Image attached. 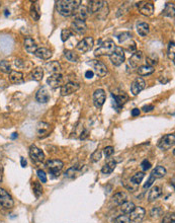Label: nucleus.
Masks as SVG:
<instances>
[{
	"label": "nucleus",
	"instance_id": "f257e3e1",
	"mask_svg": "<svg viewBox=\"0 0 175 223\" xmlns=\"http://www.w3.org/2000/svg\"><path fill=\"white\" fill-rule=\"evenodd\" d=\"M79 0H60L56 2V9L58 13L65 17L74 14L75 10L81 5Z\"/></svg>",
	"mask_w": 175,
	"mask_h": 223
},
{
	"label": "nucleus",
	"instance_id": "f03ea898",
	"mask_svg": "<svg viewBox=\"0 0 175 223\" xmlns=\"http://www.w3.org/2000/svg\"><path fill=\"white\" fill-rule=\"evenodd\" d=\"M116 44L112 40H106L94 51L95 56H111L116 50Z\"/></svg>",
	"mask_w": 175,
	"mask_h": 223
},
{
	"label": "nucleus",
	"instance_id": "7ed1b4c3",
	"mask_svg": "<svg viewBox=\"0 0 175 223\" xmlns=\"http://www.w3.org/2000/svg\"><path fill=\"white\" fill-rule=\"evenodd\" d=\"M109 58H111V63L115 65V66H120V65H121L125 62V59L124 49L121 47H116L115 52L109 56Z\"/></svg>",
	"mask_w": 175,
	"mask_h": 223
},
{
	"label": "nucleus",
	"instance_id": "20e7f679",
	"mask_svg": "<svg viewBox=\"0 0 175 223\" xmlns=\"http://www.w3.org/2000/svg\"><path fill=\"white\" fill-rule=\"evenodd\" d=\"M175 143V135L174 134H167L158 141V147L162 150H169L174 146Z\"/></svg>",
	"mask_w": 175,
	"mask_h": 223
},
{
	"label": "nucleus",
	"instance_id": "39448f33",
	"mask_svg": "<svg viewBox=\"0 0 175 223\" xmlns=\"http://www.w3.org/2000/svg\"><path fill=\"white\" fill-rule=\"evenodd\" d=\"M46 165L49 168V170H50L51 174H55L56 177H58L60 172L63 168L64 163L63 161H61L60 159H50L47 161Z\"/></svg>",
	"mask_w": 175,
	"mask_h": 223
},
{
	"label": "nucleus",
	"instance_id": "423d86ee",
	"mask_svg": "<svg viewBox=\"0 0 175 223\" xmlns=\"http://www.w3.org/2000/svg\"><path fill=\"white\" fill-rule=\"evenodd\" d=\"M0 205H2L6 209H11L14 205L12 197L7 193V191L2 188H0Z\"/></svg>",
	"mask_w": 175,
	"mask_h": 223
},
{
	"label": "nucleus",
	"instance_id": "0eeeda50",
	"mask_svg": "<svg viewBox=\"0 0 175 223\" xmlns=\"http://www.w3.org/2000/svg\"><path fill=\"white\" fill-rule=\"evenodd\" d=\"M93 45H94V40H93L92 36H85V38L80 41V42L77 44V50L80 51L81 53H86L88 51H90L93 48Z\"/></svg>",
	"mask_w": 175,
	"mask_h": 223
},
{
	"label": "nucleus",
	"instance_id": "6e6552de",
	"mask_svg": "<svg viewBox=\"0 0 175 223\" xmlns=\"http://www.w3.org/2000/svg\"><path fill=\"white\" fill-rule=\"evenodd\" d=\"M30 156L35 163H40L45 160V153L35 145H31L30 147Z\"/></svg>",
	"mask_w": 175,
	"mask_h": 223
},
{
	"label": "nucleus",
	"instance_id": "1a4fd4ad",
	"mask_svg": "<svg viewBox=\"0 0 175 223\" xmlns=\"http://www.w3.org/2000/svg\"><path fill=\"white\" fill-rule=\"evenodd\" d=\"M146 215V210L143 208V207L140 206H136L134 210L130 213V220L134 221V222H141L144 219Z\"/></svg>",
	"mask_w": 175,
	"mask_h": 223
},
{
	"label": "nucleus",
	"instance_id": "9d476101",
	"mask_svg": "<svg viewBox=\"0 0 175 223\" xmlns=\"http://www.w3.org/2000/svg\"><path fill=\"white\" fill-rule=\"evenodd\" d=\"M80 88V85L76 82H67L63 84L62 86H61V95L63 96H66V95H72V93H74L75 91H77L78 89Z\"/></svg>",
	"mask_w": 175,
	"mask_h": 223
},
{
	"label": "nucleus",
	"instance_id": "9b49d317",
	"mask_svg": "<svg viewBox=\"0 0 175 223\" xmlns=\"http://www.w3.org/2000/svg\"><path fill=\"white\" fill-rule=\"evenodd\" d=\"M63 75L61 73H56V74H52L49 78L47 79V83L50 85L52 88H57L63 85Z\"/></svg>",
	"mask_w": 175,
	"mask_h": 223
},
{
	"label": "nucleus",
	"instance_id": "f8f14e48",
	"mask_svg": "<svg viewBox=\"0 0 175 223\" xmlns=\"http://www.w3.org/2000/svg\"><path fill=\"white\" fill-rule=\"evenodd\" d=\"M145 86H146L145 80L142 77H138V78L133 81L131 85V92L133 93V95H138L145 88Z\"/></svg>",
	"mask_w": 175,
	"mask_h": 223
},
{
	"label": "nucleus",
	"instance_id": "ddd939ff",
	"mask_svg": "<svg viewBox=\"0 0 175 223\" xmlns=\"http://www.w3.org/2000/svg\"><path fill=\"white\" fill-rule=\"evenodd\" d=\"M105 101V91L103 89H96L93 93V103L97 109H100L104 104Z\"/></svg>",
	"mask_w": 175,
	"mask_h": 223
},
{
	"label": "nucleus",
	"instance_id": "4468645a",
	"mask_svg": "<svg viewBox=\"0 0 175 223\" xmlns=\"http://www.w3.org/2000/svg\"><path fill=\"white\" fill-rule=\"evenodd\" d=\"M141 14L145 16H151L154 13V4L152 2H140L137 4Z\"/></svg>",
	"mask_w": 175,
	"mask_h": 223
},
{
	"label": "nucleus",
	"instance_id": "2eb2a0df",
	"mask_svg": "<svg viewBox=\"0 0 175 223\" xmlns=\"http://www.w3.org/2000/svg\"><path fill=\"white\" fill-rule=\"evenodd\" d=\"M142 62H143V53L141 51H137L133 53L131 58L129 59V65L132 68H138L141 66Z\"/></svg>",
	"mask_w": 175,
	"mask_h": 223
},
{
	"label": "nucleus",
	"instance_id": "dca6fc26",
	"mask_svg": "<svg viewBox=\"0 0 175 223\" xmlns=\"http://www.w3.org/2000/svg\"><path fill=\"white\" fill-rule=\"evenodd\" d=\"M35 99L40 104H47L49 100H50V93L47 87H40L38 91H36L35 95Z\"/></svg>",
	"mask_w": 175,
	"mask_h": 223
},
{
	"label": "nucleus",
	"instance_id": "f3484780",
	"mask_svg": "<svg viewBox=\"0 0 175 223\" xmlns=\"http://www.w3.org/2000/svg\"><path fill=\"white\" fill-rule=\"evenodd\" d=\"M71 28H72L73 32H77V34H83V32H86L87 26H86L85 20L75 18L71 23Z\"/></svg>",
	"mask_w": 175,
	"mask_h": 223
},
{
	"label": "nucleus",
	"instance_id": "a211bd4d",
	"mask_svg": "<svg viewBox=\"0 0 175 223\" xmlns=\"http://www.w3.org/2000/svg\"><path fill=\"white\" fill-rule=\"evenodd\" d=\"M92 66L94 68V71L99 77H103L107 74V67L99 60H93Z\"/></svg>",
	"mask_w": 175,
	"mask_h": 223
},
{
	"label": "nucleus",
	"instance_id": "6ab92c4d",
	"mask_svg": "<svg viewBox=\"0 0 175 223\" xmlns=\"http://www.w3.org/2000/svg\"><path fill=\"white\" fill-rule=\"evenodd\" d=\"M106 3L105 1H101V0H93V1H89L87 7L88 13H96L98 12L101 8L103 7L104 4Z\"/></svg>",
	"mask_w": 175,
	"mask_h": 223
},
{
	"label": "nucleus",
	"instance_id": "aec40b11",
	"mask_svg": "<svg viewBox=\"0 0 175 223\" xmlns=\"http://www.w3.org/2000/svg\"><path fill=\"white\" fill-rule=\"evenodd\" d=\"M51 131V125L46 122H40L38 125V135L40 138L47 137Z\"/></svg>",
	"mask_w": 175,
	"mask_h": 223
},
{
	"label": "nucleus",
	"instance_id": "412c9836",
	"mask_svg": "<svg viewBox=\"0 0 175 223\" xmlns=\"http://www.w3.org/2000/svg\"><path fill=\"white\" fill-rule=\"evenodd\" d=\"M23 46H24V49H26V51L27 53H30V54H35V52L36 51V49H38L35 42L31 36H27V38L24 39Z\"/></svg>",
	"mask_w": 175,
	"mask_h": 223
},
{
	"label": "nucleus",
	"instance_id": "4be33fe9",
	"mask_svg": "<svg viewBox=\"0 0 175 223\" xmlns=\"http://www.w3.org/2000/svg\"><path fill=\"white\" fill-rule=\"evenodd\" d=\"M35 55L40 59L43 60H49L52 57V52L49 50V49L45 47H40L36 49V51L35 52Z\"/></svg>",
	"mask_w": 175,
	"mask_h": 223
},
{
	"label": "nucleus",
	"instance_id": "5701e85b",
	"mask_svg": "<svg viewBox=\"0 0 175 223\" xmlns=\"http://www.w3.org/2000/svg\"><path fill=\"white\" fill-rule=\"evenodd\" d=\"M9 80L12 83H21L23 82V73L17 70H11L9 73Z\"/></svg>",
	"mask_w": 175,
	"mask_h": 223
},
{
	"label": "nucleus",
	"instance_id": "b1692460",
	"mask_svg": "<svg viewBox=\"0 0 175 223\" xmlns=\"http://www.w3.org/2000/svg\"><path fill=\"white\" fill-rule=\"evenodd\" d=\"M46 69L48 72L52 73V74H56V73H60L61 65L58 61H50L46 64Z\"/></svg>",
	"mask_w": 175,
	"mask_h": 223
},
{
	"label": "nucleus",
	"instance_id": "393cba45",
	"mask_svg": "<svg viewBox=\"0 0 175 223\" xmlns=\"http://www.w3.org/2000/svg\"><path fill=\"white\" fill-rule=\"evenodd\" d=\"M88 11H87V7L86 6H83V5H80L74 12V17L77 19H81V20H84L85 18L88 16Z\"/></svg>",
	"mask_w": 175,
	"mask_h": 223
},
{
	"label": "nucleus",
	"instance_id": "a878e982",
	"mask_svg": "<svg viewBox=\"0 0 175 223\" xmlns=\"http://www.w3.org/2000/svg\"><path fill=\"white\" fill-rule=\"evenodd\" d=\"M162 195V190L160 187L155 186L154 188H152V190L150 191L149 196H148V201L149 202H154L156 201L158 198Z\"/></svg>",
	"mask_w": 175,
	"mask_h": 223
},
{
	"label": "nucleus",
	"instance_id": "bb28decb",
	"mask_svg": "<svg viewBox=\"0 0 175 223\" xmlns=\"http://www.w3.org/2000/svg\"><path fill=\"white\" fill-rule=\"evenodd\" d=\"M112 200H113V202H115L116 205L121 206V204H124L125 202H127V201H128V195L125 194V192H119V193H116L115 195H113Z\"/></svg>",
	"mask_w": 175,
	"mask_h": 223
},
{
	"label": "nucleus",
	"instance_id": "cd10ccee",
	"mask_svg": "<svg viewBox=\"0 0 175 223\" xmlns=\"http://www.w3.org/2000/svg\"><path fill=\"white\" fill-rule=\"evenodd\" d=\"M150 27L147 22H140L137 24V32L141 36H146L149 34Z\"/></svg>",
	"mask_w": 175,
	"mask_h": 223
},
{
	"label": "nucleus",
	"instance_id": "c85d7f7f",
	"mask_svg": "<svg viewBox=\"0 0 175 223\" xmlns=\"http://www.w3.org/2000/svg\"><path fill=\"white\" fill-rule=\"evenodd\" d=\"M154 71H155L154 67L148 66V65H141L140 67H138V70H137V72L139 73V75H141V76L150 75V74H152Z\"/></svg>",
	"mask_w": 175,
	"mask_h": 223
},
{
	"label": "nucleus",
	"instance_id": "c756f323",
	"mask_svg": "<svg viewBox=\"0 0 175 223\" xmlns=\"http://www.w3.org/2000/svg\"><path fill=\"white\" fill-rule=\"evenodd\" d=\"M166 172H166V168L164 167V166L158 165L152 170L151 176H153L155 178H161V177H163L166 176Z\"/></svg>",
	"mask_w": 175,
	"mask_h": 223
},
{
	"label": "nucleus",
	"instance_id": "7c9ffc66",
	"mask_svg": "<svg viewBox=\"0 0 175 223\" xmlns=\"http://www.w3.org/2000/svg\"><path fill=\"white\" fill-rule=\"evenodd\" d=\"M112 97L115 99L116 104L119 105V107H121L123 104H125L128 101V99H129L128 95H125V92H123L121 95H112Z\"/></svg>",
	"mask_w": 175,
	"mask_h": 223
},
{
	"label": "nucleus",
	"instance_id": "2f4dec72",
	"mask_svg": "<svg viewBox=\"0 0 175 223\" xmlns=\"http://www.w3.org/2000/svg\"><path fill=\"white\" fill-rule=\"evenodd\" d=\"M31 16L35 22H38V20L40 19V7H39L38 2H35L34 4H31Z\"/></svg>",
	"mask_w": 175,
	"mask_h": 223
},
{
	"label": "nucleus",
	"instance_id": "473e14b6",
	"mask_svg": "<svg viewBox=\"0 0 175 223\" xmlns=\"http://www.w3.org/2000/svg\"><path fill=\"white\" fill-rule=\"evenodd\" d=\"M116 166V161H109V162H107L106 164H104L102 166V168H101V172H102L103 174L111 173L113 170H115Z\"/></svg>",
	"mask_w": 175,
	"mask_h": 223
},
{
	"label": "nucleus",
	"instance_id": "72a5a7b5",
	"mask_svg": "<svg viewBox=\"0 0 175 223\" xmlns=\"http://www.w3.org/2000/svg\"><path fill=\"white\" fill-rule=\"evenodd\" d=\"M31 77L35 81H40L44 77V69L42 67H35L31 72Z\"/></svg>",
	"mask_w": 175,
	"mask_h": 223
},
{
	"label": "nucleus",
	"instance_id": "f704fd0d",
	"mask_svg": "<svg viewBox=\"0 0 175 223\" xmlns=\"http://www.w3.org/2000/svg\"><path fill=\"white\" fill-rule=\"evenodd\" d=\"M135 207L136 206H135V204H134L133 202L127 201V202H125L124 204L121 205V212H123L124 214H130L134 210Z\"/></svg>",
	"mask_w": 175,
	"mask_h": 223
},
{
	"label": "nucleus",
	"instance_id": "c9c22d12",
	"mask_svg": "<svg viewBox=\"0 0 175 223\" xmlns=\"http://www.w3.org/2000/svg\"><path fill=\"white\" fill-rule=\"evenodd\" d=\"M174 8H175L174 3H167L163 10V15L168 16V17H174V14H175Z\"/></svg>",
	"mask_w": 175,
	"mask_h": 223
},
{
	"label": "nucleus",
	"instance_id": "e433bc0d",
	"mask_svg": "<svg viewBox=\"0 0 175 223\" xmlns=\"http://www.w3.org/2000/svg\"><path fill=\"white\" fill-rule=\"evenodd\" d=\"M64 55L65 57H66V59L68 61H70V62H73V63H76V62H78V56H77L76 53H74L73 51H70V50H66L64 52Z\"/></svg>",
	"mask_w": 175,
	"mask_h": 223
},
{
	"label": "nucleus",
	"instance_id": "4c0bfd02",
	"mask_svg": "<svg viewBox=\"0 0 175 223\" xmlns=\"http://www.w3.org/2000/svg\"><path fill=\"white\" fill-rule=\"evenodd\" d=\"M144 177H145L144 172H137L131 177V182L134 185H136V186H139L142 182V181H143Z\"/></svg>",
	"mask_w": 175,
	"mask_h": 223
},
{
	"label": "nucleus",
	"instance_id": "58836bf2",
	"mask_svg": "<svg viewBox=\"0 0 175 223\" xmlns=\"http://www.w3.org/2000/svg\"><path fill=\"white\" fill-rule=\"evenodd\" d=\"M163 215V210H162L161 207L157 206V207H153L150 211V216L151 218H159Z\"/></svg>",
	"mask_w": 175,
	"mask_h": 223
},
{
	"label": "nucleus",
	"instance_id": "ea45409f",
	"mask_svg": "<svg viewBox=\"0 0 175 223\" xmlns=\"http://www.w3.org/2000/svg\"><path fill=\"white\" fill-rule=\"evenodd\" d=\"M32 190H34V194L36 198H40L42 196L43 194V188H42V185L40 184L38 182H34L32 184Z\"/></svg>",
	"mask_w": 175,
	"mask_h": 223
},
{
	"label": "nucleus",
	"instance_id": "a19ab883",
	"mask_svg": "<svg viewBox=\"0 0 175 223\" xmlns=\"http://www.w3.org/2000/svg\"><path fill=\"white\" fill-rule=\"evenodd\" d=\"M117 40H119V42H120L121 44H125L128 40H132L131 32H121V34L117 35Z\"/></svg>",
	"mask_w": 175,
	"mask_h": 223
},
{
	"label": "nucleus",
	"instance_id": "79ce46f5",
	"mask_svg": "<svg viewBox=\"0 0 175 223\" xmlns=\"http://www.w3.org/2000/svg\"><path fill=\"white\" fill-rule=\"evenodd\" d=\"M108 12H109V8L107 6V2H106L103 5V7L101 8V9L98 12H97V13H98V14H97V18H98V19H104L107 16Z\"/></svg>",
	"mask_w": 175,
	"mask_h": 223
},
{
	"label": "nucleus",
	"instance_id": "37998d69",
	"mask_svg": "<svg viewBox=\"0 0 175 223\" xmlns=\"http://www.w3.org/2000/svg\"><path fill=\"white\" fill-rule=\"evenodd\" d=\"M0 71H2L4 73H10L11 66H10V63L8 62L7 60L0 61Z\"/></svg>",
	"mask_w": 175,
	"mask_h": 223
},
{
	"label": "nucleus",
	"instance_id": "c03bdc74",
	"mask_svg": "<svg viewBox=\"0 0 175 223\" xmlns=\"http://www.w3.org/2000/svg\"><path fill=\"white\" fill-rule=\"evenodd\" d=\"M80 170V167H77V166H73V167L69 168L66 172H65V177H74L75 174L78 173V172Z\"/></svg>",
	"mask_w": 175,
	"mask_h": 223
},
{
	"label": "nucleus",
	"instance_id": "a18cd8bd",
	"mask_svg": "<svg viewBox=\"0 0 175 223\" xmlns=\"http://www.w3.org/2000/svg\"><path fill=\"white\" fill-rule=\"evenodd\" d=\"M72 35H73V32L68 30V28H66V30H62V32H61V40H62L63 42H66L70 36H72Z\"/></svg>",
	"mask_w": 175,
	"mask_h": 223
},
{
	"label": "nucleus",
	"instance_id": "49530a36",
	"mask_svg": "<svg viewBox=\"0 0 175 223\" xmlns=\"http://www.w3.org/2000/svg\"><path fill=\"white\" fill-rule=\"evenodd\" d=\"M115 223H131L128 215H120L115 219Z\"/></svg>",
	"mask_w": 175,
	"mask_h": 223
},
{
	"label": "nucleus",
	"instance_id": "de8ad7c7",
	"mask_svg": "<svg viewBox=\"0 0 175 223\" xmlns=\"http://www.w3.org/2000/svg\"><path fill=\"white\" fill-rule=\"evenodd\" d=\"M101 151L100 150H95L94 152H93L91 154V156H90V160L92 162H97V161H99L100 160V158H101Z\"/></svg>",
	"mask_w": 175,
	"mask_h": 223
},
{
	"label": "nucleus",
	"instance_id": "09e8293b",
	"mask_svg": "<svg viewBox=\"0 0 175 223\" xmlns=\"http://www.w3.org/2000/svg\"><path fill=\"white\" fill-rule=\"evenodd\" d=\"M174 51H175V46H174V42L169 43V46H168V57L172 61H174Z\"/></svg>",
	"mask_w": 175,
	"mask_h": 223
},
{
	"label": "nucleus",
	"instance_id": "8fccbe9b",
	"mask_svg": "<svg viewBox=\"0 0 175 223\" xmlns=\"http://www.w3.org/2000/svg\"><path fill=\"white\" fill-rule=\"evenodd\" d=\"M174 221H175V216L173 213L165 215L163 219H162V223H174Z\"/></svg>",
	"mask_w": 175,
	"mask_h": 223
},
{
	"label": "nucleus",
	"instance_id": "3c124183",
	"mask_svg": "<svg viewBox=\"0 0 175 223\" xmlns=\"http://www.w3.org/2000/svg\"><path fill=\"white\" fill-rule=\"evenodd\" d=\"M36 174H38V177L40 178V181L42 182H47V174L46 172H44L43 169H39L38 172H36Z\"/></svg>",
	"mask_w": 175,
	"mask_h": 223
},
{
	"label": "nucleus",
	"instance_id": "603ef678",
	"mask_svg": "<svg viewBox=\"0 0 175 223\" xmlns=\"http://www.w3.org/2000/svg\"><path fill=\"white\" fill-rule=\"evenodd\" d=\"M103 152H104V155L106 157H109L111 156L113 152H115V148L112 147V146H107V147H105L103 149Z\"/></svg>",
	"mask_w": 175,
	"mask_h": 223
},
{
	"label": "nucleus",
	"instance_id": "864d4df0",
	"mask_svg": "<svg viewBox=\"0 0 175 223\" xmlns=\"http://www.w3.org/2000/svg\"><path fill=\"white\" fill-rule=\"evenodd\" d=\"M155 180H156V178L154 177L153 176H151V174H150V177H149V178H148V181L146 182V184L144 185V188H145V189L150 188V187H151V186L153 185V182H155Z\"/></svg>",
	"mask_w": 175,
	"mask_h": 223
},
{
	"label": "nucleus",
	"instance_id": "5fc2aeb1",
	"mask_svg": "<svg viewBox=\"0 0 175 223\" xmlns=\"http://www.w3.org/2000/svg\"><path fill=\"white\" fill-rule=\"evenodd\" d=\"M151 166H152V164L150 163L148 160H143V162L141 163V167H142V169L144 170V172L150 169V168H151Z\"/></svg>",
	"mask_w": 175,
	"mask_h": 223
},
{
	"label": "nucleus",
	"instance_id": "6e6d98bb",
	"mask_svg": "<svg viewBox=\"0 0 175 223\" xmlns=\"http://www.w3.org/2000/svg\"><path fill=\"white\" fill-rule=\"evenodd\" d=\"M142 109H143V112H145V113H149V112H151L154 109V105H152V104L144 105V107L142 108Z\"/></svg>",
	"mask_w": 175,
	"mask_h": 223
},
{
	"label": "nucleus",
	"instance_id": "4d7b16f0",
	"mask_svg": "<svg viewBox=\"0 0 175 223\" xmlns=\"http://www.w3.org/2000/svg\"><path fill=\"white\" fill-rule=\"evenodd\" d=\"M14 64H15V66L17 67V68H21V67H23V61H21L20 59H16V60H15V62H14Z\"/></svg>",
	"mask_w": 175,
	"mask_h": 223
},
{
	"label": "nucleus",
	"instance_id": "13d9d810",
	"mask_svg": "<svg viewBox=\"0 0 175 223\" xmlns=\"http://www.w3.org/2000/svg\"><path fill=\"white\" fill-rule=\"evenodd\" d=\"M93 75H94V72L92 70H87L85 72V77H86V78H92Z\"/></svg>",
	"mask_w": 175,
	"mask_h": 223
},
{
	"label": "nucleus",
	"instance_id": "bf43d9fd",
	"mask_svg": "<svg viewBox=\"0 0 175 223\" xmlns=\"http://www.w3.org/2000/svg\"><path fill=\"white\" fill-rule=\"evenodd\" d=\"M141 114V111L139 109H134L133 111H132V116L133 117H137V116H139Z\"/></svg>",
	"mask_w": 175,
	"mask_h": 223
},
{
	"label": "nucleus",
	"instance_id": "052dcab7",
	"mask_svg": "<svg viewBox=\"0 0 175 223\" xmlns=\"http://www.w3.org/2000/svg\"><path fill=\"white\" fill-rule=\"evenodd\" d=\"M20 164H21L22 167H26V160L24 157H20Z\"/></svg>",
	"mask_w": 175,
	"mask_h": 223
},
{
	"label": "nucleus",
	"instance_id": "680f3d73",
	"mask_svg": "<svg viewBox=\"0 0 175 223\" xmlns=\"http://www.w3.org/2000/svg\"><path fill=\"white\" fill-rule=\"evenodd\" d=\"M88 136V131L87 130H84L83 131V133L81 134V136H80V139H85V138H86Z\"/></svg>",
	"mask_w": 175,
	"mask_h": 223
},
{
	"label": "nucleus",
	"instance_id": "e2e57ef3",
	"mask_svg": "<svg viewBox=\"0 0 175 223\" xmlns=\"http://www.w3.org/2000/svg\"><path fill=\"white\" fill-rule=\"evenodd\" d=\"M17 136H18V134L16 133V132L12 133V134H11V139H15V138H17Z\"/></svg>",
	"mask_w": 175,
	"mask_h": 223
},
{
	"label": "nucleus",
	"instance_id": "0e129e2a",
	"mask_svg": "<svg viewBox=\"0 0 175 223\" xmlns=\"http://www.w3.org/2000/svg\"><path fill=\"white\" fill-rule=\"evenodd\" d=\"M2 158H3V154L0 152V163H1V161H2Z\"/></svg>",
	"mask_w": 175,
	"mask_h": 223
},
{
	"label": "nucleus",
	"instance_id": "69168bd1",
	"mask_svg": "<svg viewBox=\"0 0 175 223\" xmlns=\"http://www.w3.org/2000/svg\"><path fill=\"white\" fill-rule=\"evenodd\" d=\"M2 181V174H1V172H0V182Z\"/></svg>",
	"mask_w": 175,
	"mask_h": 223
},
{
	"label": "nucleus",
	"instance_id": "338daca9",
	"mask_svg": "<svg viewBox=\"0 0 175 223\" xmlns=\"http://www.w3.org/2000/svg\"><path fill=\"white\" fill-rule=\"evenodd\" d=\"M5 15H6V16L8 15V10H5Z\"/></svg>",
	"mask_w": 175,
	"mask_h": 223
}]
</instances>
